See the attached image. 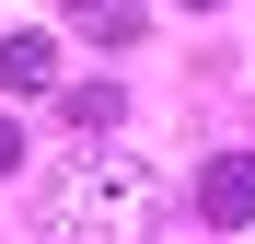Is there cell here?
Segmentation results:
<instances>
[{"mask_svg": "<svg viewBox=\"0 0 255 244\" xmlns=\"http://www.w3.org/2000/svg\"><path fill=\"white\" fill-rule=\"evenodd\" d=\"M151 175L139 163H81V175H58V221L81 233V244H116V233H139V210H151Z\"/></svg>", "mask_w": 255, "mask_h": 244, "instance_id": "6da1fadb", "label": "cell"}, {"mask_svg": "<svg viewBox=\"0 0 255 244\" xmlns=\"http://www.w3.org/2000/svg\"><path fill=\"white\" fill-rule=\"evenodd\" d=\"M197 210L209 221H255V151H221V163H209V175H197Z\"/></svg>", "mask_w": 255, "mask_h": 244, "instance_id": "7a4b0ae2", "label": "cell"}, {"mask_svg": "<svg viewBox=\"0 0 255 244\" xmlns=\"http://www.w3.org/2000/svg\"><path fill=\"white\" fill-rule=\"evenodd\" d=\"M58 81V47L47 35H0V93H47Z\"/></svg>", "mask_w": 255, "mask_h": 244, "instance_id": "3957f363", "label": "cell"}, {"mask_svg": "<svg viewBox=\"0 0 255 244\" xmlns=\"http://www.w3.org/2000/svg\"><path fill=\"white\" fill-rule=\"evenodd\" d=\"M58 12H70V23H93L105 47H128V35H139V0H58Z\"/></svg>", "mask_w": 255, "mask_h": 244, "instance_id": "277c9868", "label": "cell"}, {"mask_svg": "<svg viewBox=\"0 0 255 244\" xmlns=\"http://www.w3.org/2000/svg\"><path fill=\"white\" fill-rule=\"evenodd\" d=\"M70 116H81V128H116V116H128V93H116V81H81V93H70Z\"/></svg>", "mask_w": 255, "mask_h": 244, "instance_id": "5b68a950", "label": "cell"}, {"mask_svg": "<svg viewBox=\"0 0 255 244\" xmlns=\"http://www.w3.org/2000/svg\"><path fill=\"white\" fill-rule=\"evenodd\" d=\"M12 163H23V140H12V128H0V175H12Z\"/></svg>", "mask_w": 255, "mask_h": 244, "instance_id": "8992f818", "label": "cell"}, {"mask_svg": "<svg viewBox=\"0 0 255 244\" xmlns=\"http://www.w3.org/2000/svg\"><path fill=\"white\" fill-rule=\"evenodd\" d=\"M186 12H209V0H186Z\"/></svg>", "mask_w": 255, "mask_h": 244, "instance_id": "52a82bcc", "label": "cell"}]
</instances>
